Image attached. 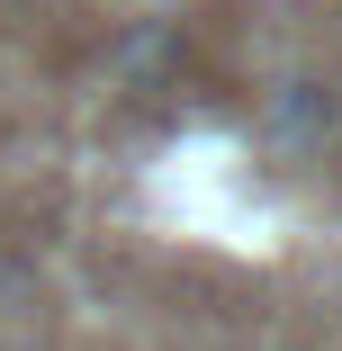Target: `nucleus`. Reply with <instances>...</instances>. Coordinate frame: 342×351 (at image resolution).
<instances>
[{
	"label": "nucleus",
	"instance_id": "2",
	"mask_svg": "<svg viewBox=\"0 0 342 351\" xmlns=\"http://www.w3.org/2000/svg\"><path fill=\"white\" fill-rule=\"evenodd\" d=\"M108 63H117V82H135V90H154V82L171 73V63H180V27H162V19H145V27H126Z\"/></svg>",
	"mask_w": 342,
	"mask_h": 351
},
{
	"label": "nucleus",
	"instance_id": "1",
	"mask_svg": "<svg viewBox=\"0 0 342 351\" xmlns=\"http://www.w3.org/2000/svg\"><path fill=\"white\" fill-rule=\"evenodd\" d=\"M342 135V90L333 82H315V73H297V82H280L261 99V145L270 154H289V162H306V154H324Z\"/></svg>",
	"mask_w": 342,
	"mask_h": 351
}]
</instances>
